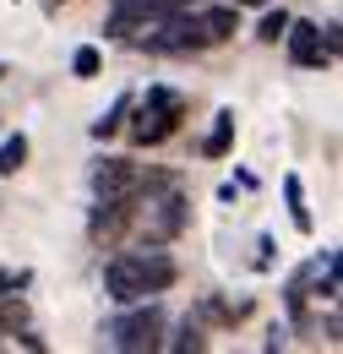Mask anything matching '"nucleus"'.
I'll use <instances>...</instances> for the list:
<instances>
[{"label": "nucleus", "instance_id": "1", "mask_svg": "<svg viewBox=\"0 0 343 354\" xmlns=\"http://www.w3.org/2000/svg\"><path fill=\"white\" fill-rule=\"evenodd\" d=\"M180 267L158 251V245H136V251H120L115 262L104 267V289L115 306H131V300H147V295H164L174 289Z\"/></svg>", "mask_w": 343, "mask_h": 354}, {"label": "nucleus", "instance_id": "2", "mask_svg": "<svg viewBox=\"0 0 343 354\" xmlns=\"http://www.w3.org/2000/svg\"><path fill=\"white\" fill-rule=\"evenodd\" d=\"M136 109V120H131V142L136 147H158V142H169L180 131V115H185V98L174 88H147L142 104H131Z\"/></svg>", "mask_w": 343, "mask_h": 354}, {"label": "nucleus", "instance_id": "3", "mask_svg": "<svg viewBox=\"0 0 343 354\" xmlns=\"http://www.w3.org/2000/svg\"><path fill=\"white\" fill-rule=\"evenodd\" d=\"M142 49H153V55H196V49H213L207 44V33H202V17L196 11H164L158 22H147L142 28Z\"/></svg>", "mask_w": 343, "mask_h": 354}, {"label": "nucleus", "instance_id": "4", "mask_svg": "<svg viewBox=\"0 0 343 354\" xmlns=\"http://www.w3.org/2000/svg\"><path fill=\"white\" fill-rule=\"evenodd\" d=\"M158 344H164V310L153 300H131L126 316L109 322V349L142 354V349H158Z\"/></svg>", "mask_w": 343, "mask_h": 354}, {"label": "nucleus", "instance_id": "5", "mask_svg": "<svg viewBox=\"0 0 343 354\" xmlns=\"http://www.w3.org/2000/svg\"><path fill=\"white\" fill-rule=\"evenodd\" d=\"M131 191H136V164L131 158H104L93 169V196L98 202H126Z\"/></svg>", "mask_w": 343, "mask_h": 354}, {"label": "nucleus", "instance_id": "6", "mask_svg": "<svg viewBox=\"0 0 343 354\" xmlns=\"http://www.w3.org/2000/svg\"><path fill=\"white\" fill-rule=\"evenodd\" d=\"M131 213H136V202H98V207H93V223H87V234H93V240H120V234H126L131 229Z\"/></svg>", "mask_w": 343, "mask_h": 354}, {"label": "nucleus", "instance_id": "7", "mask_svg": "<svg viewBox=\"0 0 343 354\" xmlns=\"http://www.w3.org/2000/svg\"><path fill=\"white\" fill-rule=\"evenodd\" d=\"M284 44H289V60L295 66H322V33H316V22H295L289 17V33H284Z\"/></svg>", "mask_w": 343, "mask_h": 354}, {"label": "nucleus", "instance_id": "8", "mask_svg": "<svg viewBox=\"0 0 343 354\" xmlns=\"http://www.w3.org/2000/svg\"><path fill=\"white\" fill-rule=\"evenodd\" d=\"M202 17V33H207V44H223V39H234L240 33V6H213V11H196Z\"/></svg>", "mask_w": 343, "mask_h": 354}, {"label": "nucleus", "instance_id": "9", "mask_svg": "<svg viewBox=\"0 0 343 354\" xmlns=\"http://www.w3.org/2000/svg\"><path fill=\"white\" fill-rule=\"evenodd\" d=\"M251 316V300H202L196 306V322H213V327H234V322H245Z\"/></svg>", "mask_w": 343, "mask_h": 354}, {"label": "nucleus", "instance_id": "10", "mask_svg": "<svg viewBox=\"0 0 343 354\" xmlns=\"http://www.w3.org/2000/svg\"><path fill=\"white\" fill-rule=\"evenodd\" d=\"M284 202H289V218H295V229H300V234H310V229H316V218H310V207H305L300 175H284Z\"/></svg>", "mask_w": 343, "mask_h": 354}, {"label": "nucleus", "instance_id": "11", "mask_svg": "<svg viewBox=\"0 0 343 354\" xmlns=\"http://www.w3.org/2000/svg\"><path fill=\"white\" fill-rule=\"evenodd\" d=\"M234 147V109H218V120H213V131H207V142H202V153L207 158H223Z\"/></svg>", "mask_w": 343, "mask_h": 354}, {"label": "nucleus", "instance_id": "12", "mask_svg": "<svg viewBox=\"0 0 343 354\" xmlns=\"http://www.w3.org/2000/svg\"><path fill=\"white\" fill-rule=\"evenodd\" d=\"M131 104H136V98H131V93H120V98L109 104V115H98V120L87 126V131H93V142H104V136L120 131V126H126V115H131Z\"/></svg>", "mask_w": 343, "mask_h": 354}, {"label": "nucleus", "instance_id": "13", "mask_svg": "<svg viewBox=\"0 0 343 354\" xmlns=\"http://www.w3.org/2000/svg\"><path fill=\"white\" fill-rule=\"evenodd\" d=\"M22 164H28V136L17 131V136H6V142H0V175H17Z\"/></svg>", "mask_w": 343, "mask_h": 354}, {"label": "nucleus", "instance_id": "14", "mask_svg": "<svg viewBox=\"0 0 343 354\" xmlns=\"http://www.w3.org/2000/svg\"><path fill=\"white\" fill-rule=\"evenodd\" d=\"M98 66H104V55H98V44H82L77 55H71V77H98Z\"/></svg>", "mask_w": 343, "mask_h": 354}, {"label": "nucleus", "instance_id": "15", "mask_svg": "<svg viewBox=\"0 0 343 354\" xmlns=\"http://www.w3.org/2000/svg\"><path fill=\"white\" fill-rule=\"evenodd\" d=\"M169 349H180V354H185V349H196V354H202V349H207V338H202V327H196V322L185 316V322H180V333L169 338Z\"/></svg>", "mask_w": 343, "mask_h": 354}, {"label": "nucleus", "instance_id": "16", "mask_svg": "<svg viewBox=\"0 0 343 354\" xmlns=\"http://www.w3.org/2000/svg\"><path fill=\"white\" fill-rule=\"evenodd\" d=\"M284 33H289V11H267L261 28H257V39H261V44H278Z\"/></svg>", "mask_w": 343, "mask_h": 354}, {"label": "nucleus", "instance_id": "17", "mask_svg": "<svg viewBox=\"0 0 343 354\" xmlns=\"http://www.w3.org/2000/svg\"><path fill=\"white\" fill-rule=\"evenodd\" d=\"M322 33V60H338V49H343V28L338 22H327V28H316Z\"/></svg>", "mask_w": 343, "mask_h": 354}, {"label": "nucleus", "instance_id": "18", "mask_svg": "<svg viewBox=\"0 0 343 354\" xmlns=\"http://www.w3.org/2000/svg\"><path fill=\"white\" fill-rule=\"evenodd\" d=\"M22 283H28V272H17V278H11V272H0V295H6V289H22Z\"/></svg>", "mask_w": 343, "mask_h": 354}, {"label": "nucleus", "instance_id": "19", "mask_svg": "<svg viewBox=\"0 0 343 354\" xmlns=\"http://www.w3.org/2000/svg\"><path fill=\"white\" fill-rule=\"evenodd\" d=\"M229 6H267V0H229Z\"/></svg>", "mask_w": 343, "mask_h": 354}, {"label": "nucleus", "instance_id": "20", "mask_svg": "<svg viewBox=\"0 0 343 354\" xmlns=\"http://www.w3.org/2000/svg\"><path fill=\"white\" fill-rule=\"evenodd\" d=\"M0 77H6V66H0Z\"/></svg>", "mask_w": 343, "mask_h": 354}, {"label": "nucleus", "instance_id": "21", "mask_svg": "<svg viewBox=\"0 0 343 354\" xmlns=\"http://www.w3.org/2000/svg\"><path fill=\"white\" fill-rule=\"evenodd\" d=\"M49 6H60V0H49Z\"/></svg>", "mask_w": 343, "mask_h": 354}]
</instances>
